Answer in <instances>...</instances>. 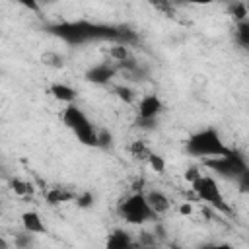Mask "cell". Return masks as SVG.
Returning <instances> with one entry per match:
<instances>
[{"label":"cell","instance_id":"obj_19","mask_svg":"<svg viewBox=\"0 0 249 249\" xmlns=\"http://www.w3.org/2000/svg\"><path fill=\"white\" fill-rule=\"evenodd\" d=\"M12 189L16 191V195H21V196L33 193V185L27 183V181H21V179H14V181H12Z\"/></svg>","mask_w":249,"mask_h":249},{"label":"cell","instance_id":"obj_25","mask_svg":"<svg viewBox=\"0 0 249 249\" xmlns=\"http://www.w3.org/2000/svg\"><path fill=\"white\" fill-rule=\"evenodd\" d=\"M175 4H191V6H208V4H214L218 0H173Z\"/></svg>","mask_w":249,"mask_h":249},{"label":"cell","instance_id":"obj_12","mask_svg":"<svg viewBox=\"0 0 249 249\" xmlns=\"http://www.w3.org/2000/svg\"><path fill=\"white\" fill-rule=\"evenodd\" d=\"M76 195L74 191H68L66 187H51L47 193H45V198L49 204H62V202H70V200H76Z\"/></svg>","mask_w":249,"mask_h":249},{"label":"cell","instance_id":"obj_5","mask_svg":"<svg viewBox=\"0 0 249 249\" xmlns=\"http://www.w3.org/2000/svg\"><path fill=\"white\" fill-rule=\"evenodd\" d=\"M117 210H119V216L126 224H132V226L148 224V222H152L158 216L154 212V208L150 206V202L146 198V193H142V191H134V193L126 195L119 202V208Z\"/></svg>","mask_w":249,"mask_h":249},{"label":"cell","instance_id":"obj_16","mask_svg":"<svg viewBox=\"0 0 249 249\" xmlns=\"http://www.w3.org/2000/svg\"><path fill=\"white\" fill-rule=\"evenodd\" d=\"M230 16L235 19V21H243L247 19V8H245V0H233L228 8Z\"/></svg>","mask_w":249,"mask_h":249},{"label":"cell","instance_id":"obj_10","mask_svg":"<svg viewBox=\"0 0 249 249\" xmlns=\"http://www.w3.org/2000/svg\"><path fill=\"white\" fill-rule=\"evenodd\" d=\"M49 93L54 97V99H58V101H62V103H66V105H70V103H76V89L72 88V86H68V84H64V82H56V84H53L51 88H49Z\"/></svg>","mask_w":249,"mask_h":249},{"label":"cell","instance_id":"obj_3","mask_svg":"<svg viewBox=\"0 0 249 249\" xmlns=\"http://www.w3.org/2000/svg\"><path fill=\"white\" fill-rule=\"evenodd\" d=\"M231 148L222 140L220 132L214 126H206L200 128L196 132H193L187 138L185 144V152L193 158H200V160H208V158H218L228 154Z\"/></svg>","mask_w":249,"mask_h":249},{"label":"cell","instance_id":"obj_9","mask_svg":"<svg viewBox=\"0 0 249 249\" xmlns=\"http://www.w3.org/2000/svg\"><path fill=\"white\" fill-rule=\"evenodd\" d=\"M21 226L29 233H45L47 231V226H45L41 214L35 210H27L21 214Z\"/></svg>","mask_w":249,"mask_h":249},{"label":"cell","instance_id":"obj_29","mask_svg":"<svg viewBox=\"0 0 249 249\" xmlns=\"http://www.w3.org/2000/svg\"><path fill=\"white\" fill-rule=\"evenodd\" d=\"M54 0H39V4H53Z\"/></svg>","mask_w":249,"mask_h":249},{"label":"cell","instance_id":"obj_21","mask_svg":"<svg viewBox=\"0 0 249 249\" xmlns=\"http://www.w3.org/2000/svg\"><path fill=\"white\" fill-rule=\"evenodd\" d=\"M115 91H117V95H119L123 101H126V103H130V101H132V97H134L132 89H130V88H124V86H117V88H115Z\"/></svg>","mask_w":249,"mask_h":249},{"label":"cell","instance_id":"obj_18","mask_svg":"<svg viewBox=\"0 0 249 249\" xmlns=\"http://www.w3.org/2000/svg\"><path fill=\"white\" fill-rule=\"evenodd\" d=\"M146 163L156 171V173H163L165 171V160L160 156V154H154V152H150V156H148V160H146Z\"/></svg>","mask_w":249,"mask_h":249},{"label":"cell","instance_id":"obj_24","mask_svg":"<svg viewBox=\"0 0 249 249\" xmlns=\"http://www.w3.org/2000/svg\"><path fill=\"white\" fill-rule=\"evenodd\" d=\"M31 235H33V233H29V231L19 233V235L16 237V245H18V247H27V245H31Z\"/></svg>","mask_w":249,"mask_h":249},{"label":"cell","instance_id":"obj_14","mask_svg":"<svg viewBox=\"0 0 249 249\" xmlns=\"http://www.w3.org/2000/svg\"><path fill=\"white\" fill-rule=\"evenodd\" d=\"M233 41L237 47L245 49L249 53V21L243 19V21H235V27H233Z\"/></svg>","mask_w":249,"mask_h":249},{"label":"cell","instance_id":"obj_1","mask_svg":"<svg viewBox=\"0 0 249 249\" xmlns=\"http://www.w3.org/2000/svg\"><path fill=\"white\" fill-rule=\"evenodd\" d=\"M49 31L62 39L68 45H86V43H123L130 45L136 41V33L124 25H109V23H93L88 19L76 21H58L49 25Z\"/></svg>","mask_w":249,"mask_h":249},{"label":"cell","instance_id":"obj_17","mask_svg":"<svg viewBox=\"0 0 249 249\" xmlns=\"http://www.w3.org/2000/svg\"><path fill=\"white\" fill-rule=\"evenodd\" d=\"M150 148L142 142V140H134L132 144H130V154L136 158V160H142V161H146L148 160V156H150Z\"/></svg>","mask_w":249,"mask_h":249},{"label":"cell","instance_id":"obj_11","mask_svg":"<svg viewBox=\"0 0 249 249\" xmlns=\"http://www.w3.org/2000/svg\"><path fill=\"white\" fill-rule=\"evenodd\" d=\"M105 245L109 249H128V247L134 245V239L126 230H115V231L109 233Z\"/></svg>","mask_w":249,"mask_h":249},{"label":"cell","instance_id":"obj_20","mask_svg":"<svg viewBox=\"0 0 249 249\" xmlns=\"http://www.w3.org/2000/svg\"><path fill=\"white\" fill-rule=\"evenodd\" d=\"M91 202H93V195H91V193H78V195H76V204H78V206L88 208Z\"/></svg>","mask_w":249,"mask_h":249},{"label":"cell","instance_id":"obj_13","mask_svg":"<svg viewBox=\"0 0 249 249\" xmlns=\"http://www.w3.org/2000/svg\"><path fill=\"white\" fill-rule=\"evenodd\" d=\"M146 198H148V202H150V206L154 208L156 214H163V212H167L171 208L169 196L165 193H161V191H156V189L154 191H148L146 193Z\"/></svg>","mask_w":249,"mask_h":249},{"label":"cell","instance_id":"obj_7","mask_svg":"<svg viewBox=\"0 0 249 249\" xmlns=\"http://www.w3.org/2000/svg\"><path fill=\"white\" fill-rule=\"evenodd\" d=\"M163 111V103L161 99L156 95V93H148L144 97H140L138 101V107H136V113H138V124L142 123V126H148L152 124L160 113Z\"/></svg>","mask_w":249,"mask_h":249},{"label":"cell","instance_id":"obj_8","mask_svg":"<svg viewBox=\"0 0 249 249\" xmlns=\"http://www.w3.org/2000/svg\"><path fill=\"white\" fill-rule=\"evenodd\" d=\"M119 68L117 64H109V62H101V64H93L88 72H86V80L91 82V84H97V86H105L109 84L115 76H117Z\"/></svg>","mask_w":249,"mask_h":249},{"label":"cell","instance_id":"obj_6","mask_svg":"<svg viewBox=\"0 0 249 249\" xmlns=\"http://www.w3.org/2000/svg\"><path fill=\"white\" fill-rule=\"evenodd\" d=\"M191 189H193V193H195V196H196L198 200L210 204V206L216 208L218 212H226V214L231 212V208H230V204L226 202V196H224V193H222L218 181H216L212 175H202V173H200V175L191 183Z\"/></svg>","mask_w":249,"mask_h":249},{"label":"cell","instance_id":"obj_30","mask_svg":"<svg viewBox=\"0 0 249 249\" xmlns=\"http://www.w3.org/2000/svg\"><path fill=\"white\" fill-rule=\"evenodd\" d=\"M245 8H247V21H249V0H245Z\"/></svg>","mask_w":249,"mask_h":249},{"label":"cell","instance_id":"obj_23","mask_svg":"<svg viewBox=\"0 0 249 249\" xmlns=\"http://www.w3.org/2000/svg\"><path fill=\"white\" fill-rule=\"evenodd\" d=\"M43 60H45L47 64H51V66H60V64H62V56H58V54H54V53H47V54L43 56Z\"/></svg>","mask_w":249,"mask_h":249},{"label":"cell","instance_id":"obj_26","mask_svg":"<svg viewBox=\"0 0 249 249\" xmlns=\"http://www.w3.org/2000/svg\"><path fill=\"white\" fill-rule=\"evenodd\" d=\"M111 146V134L107 130H99V148Z\"/></svg>","mask_w":249,"mask_h":249},{"label":"cell","instance_id":"obj_22","mask_svg":"<svg viewBox=\"0 0 249 249\" xmlns=\"http://www.w3.org/2000/svg\"><path fill=\"white\" fill-rule=\"evenodd\" d=\"M21 8H25V10H29V12H39L41 10V4H39V0H16Z\"/></svg>","mask_w":249,"mask_h":249},{"label":"cell","instance_id":"obj_27","mask_svg":"<svg viewBox=\"0 0 249 249\" xmlns=\"http://www.w3.org/2000/svg\"><path fill=\"white\" fill-rule=\"evenodd\" d=\"M200 173H202V171H198L196 167H191V169H189V171L185 173V179H187L189 183H193V181H195V179H196V177H198Z\"/></svg>","mask_w":249,"mask_h":249},{"label":"cell","instance_id":"obj_28","mask_svg":"<svg viewBox=\"0 0 249 249\" xmlns=\"http://www.w3.org/2000/svg\"><path fill=\"white\" fill-rule=\"evenodd\" d=\"M189 210H191V208H189V206H181V212H183V214H187V212H189Z\"/></svg>","mask_w":249,"mask_h":249},{"label":"cell","instance_id":"obj_15","mask_svg":"<svg viewBox=\"0 0 249 249\" xmlns=\"http://www.w3.org/2000/svg\"><path fill=\"white\" fill-rule=\"evenodd\" d=\"M156 12L163 16H173L175 14V2L173 0H146Z\"/></svg>","mask_w":249,"mask_h":249},{"label":"cell","instance_id":"obj_4","mask_svg":"<svg viewBox=\"0 0 249 249\" xmlns=\"http://www.w3.org/2000/svg\"><path fill=\"white\" fill-rule=\"evenodd\" d=\"M60 119H62V124L78 138L80 144L89 148H99V130L76 103L66 105Z\"/></svg>","mask_w":249,"mask_h":249},{"label":"cell","instance_id":"obj_2","mask_svg":"<svg viewBox=\"0 0 249 249\" xmlns=\"http://www.w3.org/2000/svg\"><path fill=\"white\" fill-rule=\"evenodd\" d=\"M202 165L206 169H210L212 173H216L218 177L233 181L239 191L249 193V163L237 150L231 148L224 156L202 160Z\"/></svg>","mask_w":249,"mask_h":249}]
</instances>
